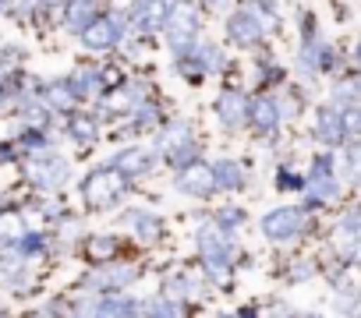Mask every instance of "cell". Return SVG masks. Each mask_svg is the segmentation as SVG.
I'll return each instance as SVG.
<instances>
[{"label": "cell", "instance_id": "44dd1931", "mask_svg": "<svg viewBox=\"0 0 361 318\" xmlns=\"http://www.w3.org/2000/svg\"><path fill=\"white\" fill-rule=\"evenodd\" d=\"M213 177H216V188H241L245 184V170L234 163V159H220V163L213 167Z\"/></svg>", "mask_w": 361, "mask_h": 318}, {"label": "cell", "instance_id": "7a4b0ae2", "mask_svg": "<svg viewBox=\"0 0 361 318\" xmlns=\"http://www.w3.org/2000/svg\"><path fill=\"white\" fill-rule=\"evenodd\" d=\"M163 29H166V39H170V46H173L177 53L192 50L195 32H199V11H195V4H188V0H180V4H173V8L166 11Z\"/></svg>", "mask_w": 361, "mask_h": 318}, {"label": "cell", "instance_id": "484cf974", "mask_svg": "<svg viewBox=\"0 0 361 318\" xmlns=\"http://www.w3.org/2000/svg\"><path fill=\"white\" fill-rule=\"evenodd\" d=\"M259 22H262V29H273L276 25V8L269 4V0H248V4H245Z\"/></svg>", "mask_w": 361, "mask_h": 318}, {"label": "cell", "instance_id": "4dcf8cb0", "mask_svg": "<svg viewBox=\"0 0 361 318\" xmlns=\"http://www.w3.org/2000/svg\"><path fill=\"white\" fill-rule=\"evenodd\" d=\"M357 297H361V293H357L354 286H350V290H340V300H336V307H340V311H350V307H357Z\"/></svg>", "mask_w": 361, "mask_h": 318}, {"label": "cell", "instance_id": "e0dca14e", "mask_svg": "<svg viewBox=\"0 0 361 318\" xmlns=\"http://www.w3.org/2000/svg\"><path fill=\"white\" fill-rule=\"evenodd\" d=\"M124 227L138 237V241H156L159 237V220L149 209H128L124 212Z\"/></svg>", "mask_w": 361, "mask_h": 318}, {"label": "cell", "instance_id": "7c38bea8", "mask_svg": "<svg viewBox=\"0 0 361 318\" xmlns=\"http://www.w3.org/2000/svg\"><path fill=\"white\" fill-rule=\"evenodd\" d=\"M166 0H135L131 4V22L138 32H156L166 22Z\"/></svg>", "mask_w": 361, "mask_h": 318}, {"label": "cell", "instance_id": "f546056e", "mask_svg": "<svg viewBox=\"0 0 361 318\" xmlns=\"http://www.w3.org/2000/svg\"><path fill=\"white\" fill-rule=\"evenodd\" d=\"M241 220H245V216H241V209H224V212H220V220H216V223H220V227H224V230H231V227H238V223H241Z\"/></svg>", "mask_w": 361, "mask_h": 318}, {"label": "cell", "instance_id": "5bb4252c", "mask_svg": "<svg viewBox=\"0 0 361 318\" xmlns=\"http://www.w3.org/2000/svg\"><path fill=\"white\" fill-rule=\"evenodd\" d=\"M216 117L224 120V127H241L248 120V99L241 92H224L216 99Z\"/></svg>", "mask_w": 361, "mask_h": 318}, {"label": "cell", "instance_id": "d6986e66", "mask_svg": "<svg viewBox=\"0 0 361 318\" xmlns=\"http://www.w3.org/2000/svg\"><path fill=\"white\" fill-rule=\"evenodd\" d=\"M96 11H99L96 0H71V4H68V15H64V25L75 29V32H82V29L96 18Z\"/></svg>", "mask_w": 361, "mask_h": 318}, {"label": "cell", "instance_id": "3957f363", "mask_svg": "<svg viewBox=\"0 0 361 318\" xmlns=\"http://www.w3.org/2000/svg\"><path fill=\"white\" fill-rule=\"evenodd\" d=\"M124 191V174H117V170H92L85 181H82V202L89 205V209H103V205H110L117 195Z\"/></svg>", "mask_w": 361, "mask_h": 318}, {"label": "cell", "instance_id": "6da1fadb", "mask_svg": "<svg viewBox=\"0 0 361 318\" xmlns=\"http://www.w3.org/2000/svg\"><path fill=\"white\" fill-rule=\"evenodd\" d=\"M199 255L209 269L213 279H227V269H231V258H234V241L231 234L220 227V223H202L199 227Z\"/></svg>", "mask_w": 361, "mask_h": 318}, {"label": "cell", "instance_id": "e575fe53", "mask_svg": "<svg viewBox=\"0 0 361 318\" xmlns=\"http://www.w3.org/2000/svg\"><path fill=\"white\" fill-rule=\"evenodd\" d=\"M202 4H206V8H213V11H216V8H220V4H224V0H202Z\"/></svg>", "mask_w": 361, "mask_h": 318}, {"label": "cell", "instance_id": "cb8c5ba5", "mask_svg": "<svg viewBox=\"0 0 361 318\" xmlns=\"http://www.w3.org/2000/svg\"><path fill=\"white\" fill-rule=\"evenodd\" d=\"M114 251H117V241H114V237H92V241L85 244V255H89L92 262H106Z\"/></svg>", "mask_w": 361, "mask_h": 318}, {"label": "cell", "instance_id": "d590c367", "mask_svg": "<svg viewBox=\"0 0 361 318\" xmlns=\"http://www.w3.org/2000/svg\"><path fill=\"white\" fill-rule=\"evenodd\" d=\"M357 61H361V46H357Z\"/></svg>", "mask_w": 361, "mask_h": 318}, {"label": "cell", "instance_id": "9a60e30c", "mask_svg": "<svg viewBox=\"0 0 361 318\" xmlns=\"http://www.w3.org/2000/svg\"><path fill=\"white\" fill-rule=\"evenodd\" d=\"M248 124L259 134H269L280 124V103L276 99H255V103H248Z\"/></svg>", "mask_w": 361, "mask_h": 318}, {"label": "cell", "instance_id": "4fadbf2b", "mask_svg": "<svg viewBox=\"0 0 361 318\" xmlns=\"http://www.w3.org/2000/svg\"><path fill=\"white\" fill-rule=\"evenodd\" d=\"M145 96H149V89L142 85V82H124L114 96H106V103H103V110H110V113H121V110H138L142 103H145Z\"/></svg>", "mask_w": 361, "mask_h": 318}, {"label": "cell", "instance_id": "8992f818", "mask_svg": "<svg viewBox=\"0 0 361 318\" xmlns=\"http://www.w3.org/2000/svg\"><path fill=\"white\" fill-rule=\"evenodd\" d=\"M121 25H124V18L114 11L110 18H92L78 36H82V46L85 50H110L117 39H121Z\"/></svg>", "mask_w": 361, "mask_h": 318}, {"label": "cell", "instance_id": "5b68a950", "mask_svg": "<svg viewBox=\"0 0 361 318\" xmlns=\"http://www.w3.org/2000/svg\"><path fill=\"white\" fill-rule=\"evenodd\" d=\"M68 174H71V167L61 155H36L25 163V177L43 191H57L61 184H68Z\"/></svg>", "mask_w": 361, "mask_h": 318}, {"label": "cell", "instance_id": "83f0119b", "mask_svg": "<svg viewBox=\"0 0 361 318\" xmlns=\"http://www.w3.org/2000/svg\"><path fill=\"white\" fill-rule=\"evenodd\" d=\"M18 251L29 258V255H36V251H43V237L39 234H22L18 237Z\"/></svg>", "mask_w": 361, "mask_h": 318}, {"label": "cell", "instance_id": "ac0fdd59", "mask_svg": "<svg viewBox=\"0 0 361 318\" xmlns=\"http://www.w3.org/2000/svg\"><path fill=\"white\" fill-rule=\"evenodd\" d=\"M343 117L329 106V110H322L319 113V120H315V138L319 141H326V145H336V141H343Z\"/></svg>", "mask_w": 361, "mask_h": 318}, {"label": "cell", "instance_id": "8d00e7d4", "mask_svg": "<svg viewBox=\"0 0 361 318\" xmlns=\"http://www.w3.org/2000/svg\"><path fill=\"white\" fill-rule=\"evenodd\" d=\"M4 4H8V0H0V8H4Z\"/></svg>", "mask_w": 361, "mask_h": 318}, {"label": "cell", "instance_id": "9c48e42d", "mask_svg": "<svg viewBox=\"0 0 361 318\" xmlns=\"http://www.w3.org/2000/svg\"><path fill=\"white\" fill-rule=\"evenodd\" d=\"M333 248H336L343 258L361 262V216H357V212L343 216V223L333 230Z\"/></svg>", "mask_w": 361, "mask_h": 318}, {"label": "cell", "instance_id": "8fae6325", "mask_svg": "<svg viewBox=\"0 0 361 318\" xmlns=\"http://www.w3.org/2000/svg\"><path fill=\"white\" fill-rule=\"evenodd\" d=\"M177 188L185 195H195V198H206L213 188H216V177H213V167L206 163H188L177 177Z\"/></svg>", "mask_w": 361, "mask_h": 318}, {"label": "cell", "instance_id": "52a82bcc", "mask_svg": "<svg viewBox=\"0 0 361 318\" xmlns=\"http://www.w3.org/2000/svg\"><path fill=\"white\" fill-rule=\"evenodd\" d=\"M305 230V212L301 209H273L266 220H262V234L269 241H290Z\"/></svg>", "mask_w": 361, "mask_h": 318}, {"label": "cell", "instance_id": "1f68e13d", "mask_svg": "<svg viewBox=\"0 0 361 318\" xmlns=\"http://www.w3.org/2000/svg\"><path fill=\"white\" fill-rule=\"evenodd\" d=\"M347 167H350V174H354V177H361V145H354V148H350Z\"/></svg>", "mask_w": 361, "mask_h": 318}, {"label": "cell", "instance_id": "836d02e7", "mask_svg": "<svg viewBox=\"0 0 361 318\" xmlns=\"http://www.w3.org/2000/svg\"><path fill=\"white\" fill-rule=\"evenodd\" d=\"M294 269H298V272H294L290 279H305V276H312V262H298Z\"/></svg>", "mask_w": 361, "mask_h": 318}, {"label": "cell", "instance_id": "f1b7e54d", "mask_svg": "<svg viewBox=\"0 0 361 318\" xmlns=\"http://www.w3.org/2000/svg\"><path fill=\"white\" fill-rule=\"evenodd\" d=\"M340 117H343V131H361V106H350Z\"/></svg>", "mask_w": 361, "mask_h": 318}, {"label": "cell", "instance_id": "d6a6232c", "mask_svg": "<svg viewBox=\"0 0 361 318\" xmlns=\"http://www.w3.org/2000/svg\"><path fill=\"white\" fill-rule=\"evenodd\" d=\"M280 188H301V177H294V174H280Z\"/></svg>", "mask_w": 361, "mask_h": 318}, {"label": "cell", "instance_id": "2e32d148", "mask_svg": "<svg viewBox=\"0 0 361 318\" xmlns=\"http://www.w3.org/2000/svg\"><path fill=\"white\" fill-rule=\"evenodd\" d=\"M114 170L124 174V177H142L152 170V155L145 148H124L117 159H114Z\"/></svg>", "mask_w": 361, "mask_h": 318}, {"label": "cell", "instance_id": "4316f807", "mask_svg": "<svg viewBox=\"0 0 361 318\" xmlns=\"http://www.w3.org/2000/svg\"><path fill=\"white\" fill-rule=\"evenodd\" d=\"M96 311H99V314H131V311H138V304H128V300L110 297V300H103Z\"/></svg>", "mask_w": 361, "mask_h": 318}, {"label": "cell", "instance_id": "7402d4cb", "mask_svg": "<svg viewBox=\"0 0 361 318\" xmlns=\"http://www.w3.org/2000/svg\"><path fill=\"white\" fill-rule=\"evenodd\" d=\"M99 85H103V71H99V68H82V71L71 78V89H75V96H78V99H82V96L99 92Z\"/></svg>", "mask_w": 361, "mask_h": 318}, {"label": "cell", "instance_id": "ba28073f", "mask_svg": "<svg viewBox=\"0 0 361 318\" xmlns=\"http://www.w3.org/2000/svg\"><path fill=\"white\" fill-rule=\"evenodd\" d=\"M308 195H312V202H329V198L340 195V184H336V177H333V159H329V155L315 159L312 177H308Z\"/></svg>", "mask_w": 361, "mask_h": 318}, {"label": "cell", "instance_id": "277c9868", "mask_svg": "<svg viewBox=\"0 0 361 318\" xmlns=\"http://www.w3.org/2000/svg\"><path fill=\"white\" fill-rule=\"evenodd\" d=\"M156 148L166 155V163H192V155H199L195 138H192V127L185 120L163 127L159 138H156Z\"/></svg>", "mask_w": 361, "mask_h": 318}, {"label": "cell", "instance_id": "30bf717a", "mask_svg": "<svg viewBox=\"0 0 361 318\" xmlns=\"http://www.w3.org/2000/svg\"><path fill=\"white\" fill-rule=\"evenodd\" d=\"M262 22L248 11V8H241V11H234L231 15V22H227V36H231V43H238V46H255L259 39H262Z\"/></svg>", "mask_w": 361, "mask_h": 318}, {"label": "cell", "instance_id": "d4e9b609", "mask_svg": "<svg viewBox=\"0 0 361 318\" xmlns=\"http://www.w3.org/2000/svg\"><path fill=\"white\" fill-rule=\"evenodd\" d=\"M96 134H99V131H96V124H92L89 117H75V120H71V138H75L78 145H92Z\"/></svg>", "mask_w": 361, "mask_h": 318}, {"label": "cell", "instance_id": "ffe728a7", "mask_svg": "<svg viewBox=\"0 0 361 318\" xmlns=\"http://www.w3.org/2000/svg\"><path fill=\"white\" fill-rule=\"evenodd\" d=\"M131 279H135V269H131V265H114V269L96 272L89 283H92V286H106V290H121V286H128Z\"/></svg>", "mask_w": 361, "mask_h": 318}, {"label": "cell", "instance_id": "603a6c76", "mask_svg": "<svg viewBox=\"0 0 361 318\" xmlns=\"http://www.w3.org/2000/svg\"><path fill=\"white\" fill-rule=\"evenodd\" d=\"M75 99H78V96H75L71 82H57V85H50V89H47V99H43V103H47L50 110H71V106H75Z\"/></svg>", "mask_w": 361, "mask_h": 318}]
</instances>
